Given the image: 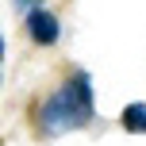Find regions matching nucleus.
<instances>
[{
    "label": "nucleus",
    "mask_w": 146,
    "mask_h": 146,
    "mask_svg": "<svg viewBox=\"0 0 146 146\" xmlns=\"http://www.w3.org/2000/svg\"><path fill=\"white\" fill-rule=\"evenodd\" d=\"M88 119H92V81H88V73L77 69L58 92L46 96L38 123H42L46 135H62V131H73V127H85Z\"/></svg>",
    "instance_id": "1"
},
{
    "label": "nucleus",
    "mask_w": 146,
    "mask_h": 146,
    "mask_svg": "<svg viewBox=\"0 0 146 146\" xmlns=\"http://www.w3.org/2000/svg\"><path fill=\"white\" fill-rule=\"evenodd\" d=\"M58 19H54V12H46V8H31L27 12V35L35 38L38 46H50L58 42Z\"/></svg>",
    "instance_id": "2"
},
{
    "label": "nucleus",
    "mask_w": 146,
    "mask_h": 146,
    "mask_svg": "<svg viewBox=\"0 0 146 146\" xmlns=\"http://www.w3.org/2000/svg\"><path fill=\"white\" fill-rule=\"evenodd\" d=\"M119 123H123V131H131V135H146V104L142 100L127 104L123 115H119Z\"/></svg>",
    "instance_id": "3"
},
{
    "label": "nucleus",
    "mask_w": 146,
    "mask_h": 146,
    "mask_svg": "<svg viewBox=\"0 0 146 146\" xmlns=\"http://www.w3.org/2000/svg\"><path fill=\"white\" fill-rule=\"evenodd\" d=\"M15 8H23V12H31V8H42V0H15Z\"/></svg>",
    "instance_id": "4"
}]
</instances>
